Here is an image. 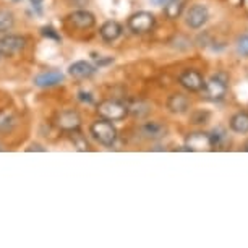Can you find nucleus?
<instances>
[{
	"label": "nucleus",
	"mask_w": 248,
	"mask_h": 248,
	"mask_svg": "<svg viewBox=\"0 0 248 248\" xmlns=\"http://www.w3.org/2000/svg\"><path fill=\"white\" fill-rule=\"evenodd\" d=\"M91 135L99 141L102 146H112L117 140V128L114 127L110 120L101 119L93 122L91 125Z\"/></svg>",
	"instance_id": "1"
},
{
	"label": "nucleus",
	"mask_w": 248,
	"mask_h": 248,
	"mask_svg": "<svg viewBox=\"0 0 248 248\" xmlns=\"http://www.w3.org/2000/svg\"><path fill=\"white\" fill-rule=\"evenodd\" d=\"M97 114L110 122H120L128 115V106L122 104L120 101L106 99L97 104Z\"/></svg>",
	"instance_id": "2"
},
{
	"label": "nucleus",
	"mask_w": 248,
	"mask_h": 248,
	"mask_svg": "<svg viewBox=\"0 0 248 248\" xmlns=\"http://www.w3.org/2000/svg\"><path fill=\"white\" fill-rule=\"evenodd\" d=\"M203 93H204V97L208 101H213V102L222 101L227 94V79H226V77H224L222 73L213 77L209 81L204 83Z\"/></svg>",
	"instance_id": "3"
},
{
	"label": "nucleus",
	"mask_w": 248,
	"mask_h": 248,
	"mask_svg": "<svg viewBox=\"0 0 248 248\" xmlns=\"http://www.w3.org/2000/svg\"><path fill=\"white\" fill-rule=\"evenodd\" d=\"M154 25H156V18L149 12H138L128 18V28L137 34L151 31Z\"/></svg>",
	"instance_id": "4"
},
{
	"label": "nucleus",
	"mask_w": 248,
	"mask_h": 248,
	"mask_svg": "<svg viewBox=\"0 0 248 248\" xmlns=\"http://www.w3.org/2000/svg\"><path fill=\"white\" fill-rule=\"evenodd\" d=\"M26 46V39L21 36H15V34H10V36H5L0 39V52L2 55H7V57H12L18 52H21Z\"/></svg>",
	"instance_id": "5"
},
{
	"label": "nucleus",
	"mask_w": 248,
	"mask_h": 248,
	"mask_svg": "<svg viewBox=\"0 0 248 248\" xmlns=\"http://www.w3.org/2000/svg\"><path fill=\"white\" fill-rule=\"evenodd\" d=\"M179 83L185 90H188L191 93L203 91V88H204V79L196 70H185L179 77Z\"/></svg>",
	"instance_id": "6"
},
{
	"label": "nucleus",
	"mask_w": 248,
	"mask_h": 248,
	"mask_svg": "<svg viewBox=\"0 0 248 248\" xmlns=\"http://www.w3.org/2000/svg\"><path fill=\"white\" fill-rule=\"evenodd\" d=\"M55 124H57V127L62 128L63 132L70 133V132H73V130L79 128V125H81V117L75 110H63L59 114Z\"/></svg>",
	"instance_id": "7"
},
{
	"label": "nucleus",
	"mask_w": 248,
	"mask_h": 248,
	"mask_svg": "<svg viewBox=\"0 0 248 248\" xmlns=\"http://www.w3.org/2000/svg\"><path fill=\"white\" fill-rule=\"evenodd\" d=\"M68 21L70 25L78 28V30H90V28L94 26L96 18L88 10H77L68 15Z\"/></svg>",
	"instance_id": "8"
},
{
	"label": "nucleus",
	"mask_w": 248,
	"mask_h": 248,
	"mask_svg": "<svg viewBox=\"0 0 248 248\" xmlns=\"http://www.w3.org/2000/svg\"><path fill=\"white\" fill-rule=\"evenodd\" d=\"M209 18V13H208V8L204 5H193L186 12V25L193 30H198L208 21Z\"/></svg>",
	"instance_id": "9"
},
{
	"label": "nucleus",
	"mask_w": 248,
	"mask_h": 248,
	"mask_svg": "<svg viewBox=\"0 0 248 248\" xmlns=\"http://www.w3.org/2000/svg\"><path fill=\"white\" fill-rule=\"evenodd\" d=\"M211 137L206 133H191L186 138V151H201V149H211Z\"/></svg>",
	"instance_id": "10"
},
{
	"label": "nucleus",
	"mask_w": 248,
	"mask_h": 248,
	"mask_svg": "<svg viewBox=\"0 0 248 248\" xmlns=\"http://www.w3.org/2000/svg\"><path fill=\"white\" fill-rule=\"evenodd\" d=\"M63 81V75L57 72V70H50V72L39 73L34 78V85L39 88H52L57 86Z\"/></svg>",
	"instance_id": "11"
},
{
	"label": "nucleus",
	"mask_w": 248,
	"mask_h": 248,
	"mask_svg": "<svg viewBox=\"0 0 248 248\" xmlns=\"http://www.w3.org/2000/svg\"><path fill=\"white\" fill-rule=\"evenodd\" d=\"M94 72L96 68L90 62H86V60H78V62H75L68 67V73L77 79L90 78Z\"/></svg>",
	"instance_id": "12"
},
{
	"label": "nucleus",
	"mask_w": 248,
	"mask_h": 248,
	"mask_svg": "<svg viewBox=\"0 0 248 248\" xmlns=\"http://www.w3.org/2000/svg\"><path fill=\"white\" fill-rule=\"evenodd\" d=\"M190 107V99L185 94H172L167 99V109H169L172 114H184V112L188 110Z\"/></svg>",
	"instance_id": "13"
},
{
	"label": "nucleus",
	"mask_w": 248,
	"mask_h": 248,
	"mask_svg": "<svg viewBox=\"0 0 248 248\" xmlns=\"http://www.w3.org/2000/svg\"><path fill=\"white\" fill-rule=\"evenodd\" d=\"M99 34L107 43H112V41L119 39L122 34V26L117 21H106L104 25L101 26Z\"/></svg>",
	"instance_id": "14"
},
{
	"label": "nucleus",
	"mask_w": 248,
	"mask_h": 248,
	"mask_svg": "<svg viewBox=\"0 0 248 248\" xmlns=\"http://www.w3.org/2000/svg\"><path fill=\"white\" fill-rule=\"evenodd\" d=\"M185 3H186V0H169V2L164 5L166 16L169 18V20H177V18L182 15V12H184Z\"/></svg>",
	"instance_id": "15"
},
{
	"label": "nucleus",
	"mask_w": 248,
	"mask_h": 248,
	"mask_svg": "<svg viewBox=\"0 0 248 248\" xmlns=\"http://www.w3.org/2000/svg\"><path fill=\"white\" fill-rule=\"evenodd\" d=\"M231 128L235 133H248V112H237L231 119Z\"/></svg>",
	"instance_id": "16"
},
{
	"label": "nucleus",
	"mask_w": 248,
	"mask_h": 248,
	"mask_svg": "<svg viewBox=\"0 0 248 248\" xmlns=\"http://www.w3.org/2000/svg\"><path fill=\"white\" fill-rule=\"evenodd\" d=\"M141 132L144 137L151 138V140H159V138L166 137V127H162L161 124H156V122H149V124L143 125Z\"/></svg>",
	"instance_id": "17"
},
{
	"label": "nucleus",
	"mask_w": 248,
	"mask_h": 248,
	"mask_svg": "<svg viewBox=\"0 0 248 248\" xmlns=\"http://www.w3.org/2000/svg\"><path fill=\"white\" fill-rule=\"evenodd\" d=\"M15 25V16L8 10H0V32L10 31Z\"/></svg>",
	"instance_id": "18"
},
{
	"label": "nucleus",
	"mask_w": 248,
	"mask_h": 248,
	"mask_svg": "<svg viewBox=\"0 0 248 248\" xmlns=\"http://www.w3.org/2000/svg\"><path fill=\"white\" fill-rule=\"evenodd\" d=\"M70 140H72V143L75 144V148H77L78 151H88V149H90V144H88L86 138L83 137L81 133H78V130L70 132Z\"/></svg>",
	"instance_id": "19"
},
{
	"label": "nucleus",
	"mask_w": 248,
	"mask_h": 248,
	"mask_svg": "<svg viewBox=\"0 0 248 248\" xmlns=\"http://www.w3.org/2000/svg\"><path fill=\"white\" fill-rule=\"evenodd\" d=\"M13 125H15V119H13V115L7 114V112H2L0 114V132L5 133V132H10L13 128Z\"/></svg>",
	"instance_id": "20"
},
{
	"label": "nucleus",
	"mask_w": 248,
	"mask_h": 248,
	"mask_svg": "<svg viewBox=\"0 0 248 248\" xmlns=\"http://www.w3.org/2000/svg\"><path fill=\"white\" fill-rule=\"evenodd\" d=\"M238 50L243 54V55H247L248 57V36H242L240 39H238Z\"/></svg>",
	"instance_id": "21"
},
{
	"label": "nucleus",
	"mask_w": 248,
	"mask_h": 248,
	"mask_svg": "<svg viewBox=\"0 0 248 248\" xmlns=\"http://www.w3.org/2000/svg\"><path fill=\"white\" fill-rule=\"evenodd\" d=\"M43 36H46V37H52V39H55V41H59V39H60V36L57 34V31H55L52 26H44V28H43Z\"/></svg>",
	"instance_id": "22"
},
{
	"label": "nucleus",
	"mask_w": 248,
	"mask_h": 248,
	"mask_svg": "<svg viewBox=\"0 0 248 248\" xmlns=\"http://www.w3.org/2000/svg\"><path fill=\"white\" fill-rule=\"evenodd\" d=\"M78 99H79V101H83V102H88V104H91V102H93L91 94H90V93H85V91L78 93Z\"/></svg>",
	"instance_id": "23"
},
{
	"label": "nucleus",
	"mask_w": 248,
	"mask_h": 248,
	"mask_svg": "<svg viewBox=\"0 0 248 248\" xmlns=\"http://www.w3.org/2000/svg\"><path fill=\"white\" fill-rule=\"evenodd\" d=\"M28 153H31V151H41V153H46V149L43 146H39V144H31L30 148L26 149Z\"/></svg>",
	"instance_id": "24"
},
{
	"label": "nucleus",
	"mask_w": 248,
	"mask_h": 248,
	"mask_svg": "<svg viewBox=\"0 0 248 248\" xmlns=\"http://www.w3.org/2000/svg\"><path fill=\"white\" fill-rule=\"evenodd\" d=\"M32 3V7H36L37 10H41V3H43V0H30Z\"/></svg>",
	"instance_id": "25"
},
{
	"label": "nucleus",
	"mask_w": 248,
	"mask_h": 248,
	"mask_svg": "<svg viewBox=\"0 0 248 248\" xmlns=\"http://www.w3.org/2000/svg\"><path fill=\"white\" fill-rule=\"evenodd\" d=\"M167 2L169 0H153V3H156V5H166Z\"/></svg>",
	"instance_id": "26"
},
{
	"label": "nucleus",
	"mask_w": 248,
	"mask_h": 248,
	"mask_svg": "<svg viewBox=\"0 0 248 248\" xmlns=\"http://www.w3.org/2000/svg\"><path fill=\"white\" fill-rule=\"evenodd\" d=\"M13 2H21V0H13Z\"/></svg>",
	"instance_id": "27"
},
{
	"label": "nucleus",
	"mask_w": 248,
	"mask_h": 248,
	"mask_svg": "<svg viewBox=\"0 0 248 248\" xmlns=\"http://www.w3.org/2000/svg\"><path fill=\"white\" fill-rule=\"evenodd\" d=\"M0 59H2V52H0Z\"/></svg>",
	"instance_id": "28"
},
{
	"label": "nucleus",
	"mask_w": 248,
	"mask_h": 248,
	"mask_svg": "<svg viewBox=\"0 0 248 248\" xmlns=\"http://www.w3.org/2000/svg\"><path fill=\"white\" fill-rule=\"evenodd\" d=\"M247 151H248V143H247Z\"/></svg>",
	"instance_id": "29"
}]
</instances>
